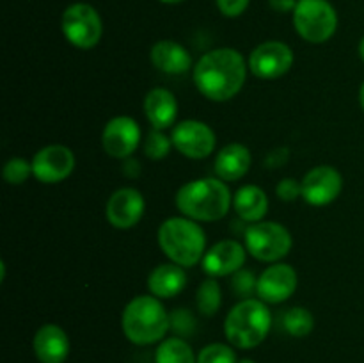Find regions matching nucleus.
I'll list each match as a JSON object with an SVG mask.
<instances>
[{
  "instance_id": "f257e3e1",
  "label": "nucleus",
  "mask_w": 364,
  "mask_h": 363,
  "mask_svg": "<svg viewBox=\"0 0 364 363\" xmlns=\"http://www.w3.org/2000/svg\"><path fill=\"white\" fill-rule=\"evenodd\" d=\"M249 64L238 50L223 46L206 52L196 63L192 78L205 98L212 102H228L242 91Z\"/></svg>"
},
{
  "instance_id": "f03ea898",
  "label": "nucleus",
  "mask_w": 364,
  "mask_h": 363,
  "mask_svg": "<svg viewBox=\"0 0 364 363\" xmlns=\"http://www.w3.org/2000/svg\"><path fill=\"white\" fill-rule=\"evenodd\" d=\"M174 201L181 216L198 223H212L226 216L233 196L220 178H198L181 185Z\"/></svg>"
},
{
  "instance_id": "7ed1b4c3",
  "label": "nucleus",
  "mask_w": 364,
  "mask_h": 363,
  "mask_svg": "<svg viewBox=\"0 0 364 363\" xmlns=\"http://www.w3.org/2000/svg\"><path fill=\"white\" fill-rule=\"evenodd\" d=\"M121 327L132 344H160L171 330V315L155 295H135L124 306Z\"/></svg>"
},
{
  "instance_id": "20e7f679",
  "label": "nucleus",
  "mask_w": 364,
  "mask_h": 363,
  "mask_svg": "<svg viewBox=\"0 0 364 363\" xmlns=\"http://www.w3.org/2000/svg\"><path fill=\"white\" fill-rule=\"evenodd\" d=\"M160 249L173 263L194 267L206 253V235L198 221L188 217H169L159 226L156 233Z\"/></svg>"
},
{
  "instance_id": "39448f33",
  "label": "nucleus",
  "mask_w": 364,
  "mask_h": 363,
  "mask_svg": "<svg viewBox=\"0 0 364 363\" xmlns=\"http://www.w3.org/2000/svg\"><path fill=\"white\" fill-rule=\"evenodd\" d=\"M272 315L262 299L249 298L230 310L224 320V335L233 347L255 349L269 337Z\"/></svg>"
},
{
  "instance_id": "423d86ee",
  "label": "nucleus",
  "mask_w": 364,
  "mask_h": 363,
  "mask_svg": "<svg viewBox=\"0 0 364 363\" xmlns=\"http://www.w3.org/2000/svg\"><path fill=\"white\" fill-rule=\"evenodd\" d=\"M244 246L259 262L276 263L290 253L294 241L287 226L276 221L251 223L244 233Z\"/></svg>"
},
{
  "instance_id": "0eeeda50",
  "label": "nucleus",
  "mask_w": 364,
  "mask_h": 363,
  "mask_svg": "<svg viewBox=\"0 0 364 363\" xmlns=\"http://www.w3.org/2000/svg\"><path fill=\"white\" fill-rule=\"evenodd\" d=\"M294 27L304 41H329L338 28L336 9L327 0H299L294 9Z\"/></svg>"
},
{
  "instance_id": "6e6552de",
  "label": "nucleus",
  "mask_w": 364,
  "mask_h": 363,
  "mask_svg": "<svg viewBox=\"0 0 364 363\" xmlns=\"http://www.w3.org/2000/svg\"><path fill=\"white\" fill-rule=\"evenodd\" d=\"M60 27L68 43L80 50L95 48L103 34V23L98 11L89 4L82 2L66 7Z\"/></svg>"
},
{
  "instance_id": "1a4fd4ad",
  "label": "nucleus",
  "mask_w": 364,
  "mask_h": 363,
  "mask_svg": "<svg viewBox=\"0 0 364 363\" xmlns=\"http://www.w3.org/2000/svg\"><path fill=\"white\" fill-rule=\"evenodd\" d=\"M173 146L183 157L192 160L206 159L213 153L217 144L215 132L210 125L199 120H185L173 127L171 132Z\"/></svg>"
},
{
  "instance_id": "9d476101",
  "label": "nucleus",
  "mask_w": 364,
  "mask_h": 363,
  "mask_svg": "<svg viewBox=\"0 0 364 363\" xmlns=\"http://www.w3.org/2000/svg\"><path fill=\"white\" fill-rule=\"evenodd\" d=\"M249 71L263 80H274L294 66V50L283 41H265L256 46L249 56Z\"/></svg>"
},
{
  "instance_id": "9b49d317",
  "label": "nucleus",
  "mask_w": 364,
  "mask_h": 363,
  "mask_svg": "<svg viewBox=\"0 0 364 363\" xmlns=\"http://www.w3.org/2000/svg\"><path fill=\"white\" fill-rule=\"evenodd\" d=\"M75 169V153L64 144H48L32 159V177L41 184H59Z\"/></svg>"
},
{
  "instance_id": "f8f14e48",
  "label": "nucleus",
  "mask_w": 364,
  "mask_h": 363,
  "mask_svg": "<svg viewBox=\"0 0 364 363\" xmlns=\"http://www.w3.org/2000/svg\"><path fill=\"white\" fill-rule=\"evenodd\" d=\"M299 276L290 263L276 262L258 276L256 295L267 305H279L295 294Z\"/></svg>"
},
{
  "instance_id": "ddd939ff",
  "label": "nucleus",
  "mask_w": 364,
  "mask_h": 363,
  "mask_svg": "<svg viewBox=\"0 0 364 363\" xmlns=\"http://www.w3.org/2000/svg\"><path fill=\"white\" fill-rule=\"evenodd\" d=\"M302 198L313 206L331 205L343 191V177L333 166H316L302 178Z\"/></svg>"
},
{
  "instance_id": "4468645a",
  "label": "nucleus",
  "mask_w": 364,
  "mask_h": 363,
  "mask_svg": "<svg viewBox=\"0 0 364 363\" xmlns=\"http://www.w3.org/2000/svg\"><path fill=\"white\" fill-rule=\"evenodd\" d=\"M103 149L114 159H130L141 144V127L130 116H116L107 121L102 132Z\"/></svg>"
},
{
  "instance_id": "2eb2a0df",
  "label": "nucleus",
  "mask_w": 364,
  "mask_h": 363,
  "mask_svg": "<svg viewBox=\"0 0 364 363\" xmlns=\"http://www.w3.org/2000/svg\"><path fill=\"white\" fill-rule=\"evenodd\" d=\"M146 212V199L134 187H121L110 194L107 201V221L117 230H130L137 226Z\"/></svg>"
},
{
  "instance_id": "dca6fc26",
  "label": "nucleus",
  "mask_w": 364,
  "mask_h": 363,
  "mask_svg": "<svg viewBox=\"0 0 364 363\" xmlns=\"http://www.w3.org/2000/svg\"><path fill=\"white\" fill-rule=\"evenodd\" d=\"M245 258H247V249L238 241L224 238L215 242L208 251L205 253L201 260L203 270L212 278L231 276L237 270L244 269Z\"/></svg>"
},
{
  "instance_id": "f3484780",
  "label": "nucleus",
  "mask_w": 364,
  "mask_h": 363,
  "mask_svg": "<svg viewBox=\"0 0 364 363\" xmlns=\"http://www.w3.org/2000/svg\"><path fill=\"white\" fill-rule=\"evenodd\" d=\"M34 354L39 363H64L70 356L71 342L66 331L57 324H43L34 335Z\"/></svg>"
},
{
  "instance_id": "a211bd4d",
  "label": "nucleus",
  "mask_w": 364,
  "mask_h": 363,
  "mask_svg": "<svg viewBox=\"0 0 364 363\" xmlns=\"http://www.w3.org/2000/svg\"><path fill=\"white\" fill-rule=\"evenodd\" d=\"M151 64L167 75H183L192 68L191 52L173 39H162L151 46Z\"/></svg>"
},
{
  "instance_id": "6ab92c4d",
  "label": "nucleus",
  "mask_w": 364,
  "mask_h": 363,
  "mask_svg": "<svg viewBox=\"0 0 364 363\" xmlns=\"http://www.w3.org/2000/svg\"><path fill=\"white\" fill-rule=\"evenodd\" d=\"M144 114L153 128L167 130L176 123L178 102L176 96L166 88H155L144 96Z\"/></svg>"
},
{
  "instance_id": "aec40b11",
  "label": "nucleus",
  "mask_w": 364,
  "mask_h": 363,
  "mask_svg": "<svg viewBox=\"0 0 364 363\" xmlns=\"http://www.w3.org/2000/svg\"><path fill=\"white\" fill-rule=\"evenodd\" d=\"M251 162L252 157L247 146L240 144V142H231L217 153L213 169L220 180L237 182L247 174Z\"/></svg>"
},
{
  "instance_id": "412c9836",
  "label": "nucleus",
  "mask_w": 364,
  "mask_h": 363,
  "mask_svg": "<svg viewBox=\"0 0 364 363\" xmlns=\"http://www.w3.org/2000/svg\"><path fill=\"white\" fill-rule=\"evenodd\" d=\"M187 287V274L185 267L178 263H160L159 267L151 270L148 278L149 294L159 299L176 298Z\"/></svg>"
},
{
  "instance_id": "4be33fe9",
  "label": "nucleus",
  "mask_w": 364,
  "mask_h": 363,
  "mask_svg": "<svg viewBox=\"0 0 364 363\" xmlns=\"http://www.w3.org/2000/svg\"><path fill=\"white\" fill-rule=\"evenodd\" d=\"M233 206L237 216L245 223H258L267 216L269 196L258 185H242L233 196Z\"/></svg>"
},
{
  "instance_id": "5701e85b",
  "label": "nucleus",
  "mask_w": 364,
  "mask_h": 363,
  "mask_svg": "<svg viewBox=\"0 0 364 363\" xmlns=\"http://www.w3.org/2000/svg\"><path fill=\"white\" fill-rule=\"evenodd\" d=\"M155 363H198V354L181 337L164 338L155 352Z\"/></svg>"
},
{
  "instance_id": "b1692460",
  "label": "nucleus",
  "mask_w": 364,
  "mask_h": 363,
  "mask_svg": "<svg viewBox=\"0 0 364 363\" xmlns=\"http://www.w3.org/2000/svg\"><path fill=\"white\" fill-rule=\"evenodd\" d=\"M196 305H198L199 313L205 317H213L219 312L223 305V290L215 278L210 276L201 281L196 292Z\"/></svg>"
},
{
  "instance_id": "393cba45",
  "label": "nucleus",
  "mask_w": 364,
  "mask_h": 363,
  "mask_svg": "<svg viewBox=\"0 0 364 363\" xmlns=\"http://www.w3.org/2000/svg\"><path fill=\"white\" fill-rule=\"evenodd\" d=\"M283 327L290 337L304 338L315 327V317L304 306H294L283 315Z\"/></svg>"
},
{
  "instance_id": "a878e982",
  "label": "nucleus",
  "mask_w": 364,
  "mask_h": 363,
  "mask_svg": "<svg viewBox=\"0 0 364 363\" xmlns=\"http://www.w3.org/2000/svg\"><path fill=\"white\" fill-rule=\"evenodd\" d=\"M237 352L228 344H208L199 351L198 363H237Z\"/></svg>"
},
{
  "instance_id": "bb28decb",
  "label": "nucleus",
  "mask_w": 364,
  "mask_h": 363,
  "mask_svg": "<svg viewBox=\"0 0 364 363\" xmlns=\"http://www.w3.org/2000/svg\"><path fill=\"white\" fill-rule=\"evenodd\" d=\"M171 146H173V139L167 137V135L164 134V130L153 128L144 141V153L148 159L162 160L169 155Z\"/></svg>"
},
{
  "instance_id": "cd10ccee",
  "label": "nucleus",
  "mask_w": 364,
  "mask_h": 363,
  "mask_svg": "<svg viewBox=\"0 0 364 363\" xmlns=\"http://www.w3.org/2000/svg\"><path fill=\"white\" fill-rule=\"evenodd\" d=\"M31 174H34L32 173V162L21 159V157H13V159H9L4 164L2 177L9 185L25 184Z\"/></svg>"
},
{
  "instance_id": "c85d7f7f",
  "label": "nucleus",
  "mask_w": 364,
  "mask_h": 363,
  "mask_svg": "<svg viewBox=\"0 0 364 363\" xmlns=\"http://www.w3.org/2000/svg\"><path fill=\"white\" fill-rule=\"evenodd\" d=\"M256 285H258V278H255V274L247 269H240L233 274V281H231V287L233 292L242 299H249L256 294Z\"/></svg>"
},
{
  "instance_id": "c756f323",
  "label": "nucleus",
  "mask_w": 364,
  "mask_h": 363,
  "mask_svg": "<svg viewBox=\"0 0 364 363\" xmlns=\"http://www.w3.org/2000/svg\"><path fill=\"white\" fill-rule=\"evenodd\" d=\"M196 320L191 312L183 308H178L171 313V330L178 333V337H188L194 331Z\"/></svg>"
},
{
  "instance_id": "7c9ffc66",
  "label": "nucleus",
  "mask_w": 364,
  "mask_h": 363,
  "mask_svg": "<svg viewBox=\"0 0 364 363\" xmlns=\"http://www.w3.org/2000/svg\"><path fill=\"white\" fill-rule=\"evenodd\" d=\"M276 194L281 201H295L297 198L302 196V182H299L297 178H283V180L277 184Z\"/></svg>"
},
{
  "instance_id": "2f4dec72",
  "label": "nucleus",
  "mask_w": 364,
  "mask_h": 363,
  "mask_svg": "<svg viewBox=\"0 0 364 363\" xmlns=\"http://www.w3.org/2000/svg\"><path fill=\"white\" fill-rule=\"evenodd\" d=\"M220 13L228 18H237L247 9L249 0H215Z\"/></svg>"
},
{
  "instance_id": "473e14b6",
  "label": "nucleus",
  "mask_w": 364,
  "mask_h": 363,
  "mask_svg": "<svg viewBox=\"0 0 364 363\" xmlns=\"http://www.w3.org/2000/svg\"><path fill=\"white\" fill-rule=\"evenodd\" d=\"M288 157H290V149L288 148H277L274 152H270L265 159V166L269 169H277L283 164L288 162Z\"/></svg>"
},
{
  "instance_id": "72a5a7b5",
  "label": "nucleus",
  "mask_w": 364,
  "mask_h": 363,
  "mask_svg": "<svg viewBox=\"0 0 364 363\" xmlns=\"http://www.w3.org/2000/svg\"><path fill=\"white\" fill-rule=\"evenodd\" d=\"M299 0H269L270 7L277 13H294V9L297 7Z\"/></svg>"
},
{
  "instance_id": "f704fd0d",
  "label": "nucleus",
  "mask_w": 364,
  "mask_h": 363,
  "mask_svg": "<svg viewBox=\"0 0 364 363\" xmlns=\"http://www.w3.org/2000/svg\"><path fill=\"white\" fill-rule=\"evenodd\" d=\"M124 174H127L128 178H135V177H139V174H141V167H139V162L135 159H127V162H124Z\"/></svg>"
},
{
  "instance_id": "c9c22d12",
  "label": "nucleus",
  "mask_w": 364,
  "mask_h": 363,
  "mask_svg": "<svg viewBox=\"0 0 364 363\" xmlns=\"http://www.w3.org/2000/svg\"><path fill=\"white\" fill-rule=\"evenodd\" d=\"M359 103H361V109L364 110V82H363L361 89H359Z\"/></svg>"
},
{
  "instance_id": "e433bc0d",
  "label": "nucleus",
  "mask_w": 364,
  "mask_h": 363,
  "mask_svg": "<svg viewBox=\"0 0 364 363\" xmlns=\"http://www.w3.org/2000/svg\"><path fill=\"white\" fill-rule=\"evenodd\" d=\"M359 56H361V59L364 63V38L361 39V43H359Z\"/></svg>"
},
{
  "instance_id": "4c0bfd02",
  "label": "nucleus",
  "mask_w": 364,
  "mask_h": 363,
  "mask_svg": "<svg viewBox=\"0 0 364 363\" xmlns=\"http://www.w3.org/2000/svg\"><path fill=\"white\" fill-rule=\"evenodd\" d=\"M237 363H256L255 359H251V358H242V359H238Z\"/></svg>"
},
{
  "instance_id": "58836bf2",
  "label": "nucleus",
  "mask_w": 364,
  "mask_h": 363,
  "mask_svg": "<svg viewBox=\"0 0 364 363\" xmlns=\"http://www.w3.org/2000/svg\"><path fill=\"white\" fill-rule=\"evenodd\" d=\"M160 2H164V4H180V2H183V0H160Z\"/></svg>"
}]
</instances>
